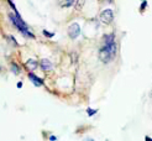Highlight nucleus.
Wrapping results in <instances>:
<instances>
[{
  "mask_svg": "<svg viewBox=\"0 0 152 141\" xmlns=\"http://www.w3.org/2000/svg\"><path fill=\"white\" fill-rule=\"evenodd\" d=\"M79 35H80V26L77 22H72V24L68 26V36H69V39L75 40Z\"/></svg>",
  "mask_w": 152,
  "mask_h": 141,
  "instance_id": "obj_4",
  "label": "nucleus"
},
{
  "mask_svg": "<svg viewBox=\"0 0 152 141\" xmlns=\"http://www.w3.org/2000/svg\"><path fill=\"white\" fill-rule=\"evenodd\" d=\"M7 39H9V40H10V41H11V42H12V43L15 45V46H19V43H18V41H16V40L14 39V36L9 35V36H7Z\"/></svg>",
  "mask_w": 152,
  "mask_h": 141,
  "instance_id": "obj_12",
  "label": "nucleus"
},
{
  "mask_svg": "<svg viewBox=\"0 0 152 141\" xmlns=\"http://www.w3.org/2000/svg\"><path fill=\"white\" fill-rule=\"evenodd\" d=\"M11 72H12L14 74H16V76L21 72V69H20V67H19L18 63H11Z\"/></svg>",
  "mask_w": 152,
  "mask_h": 141,
  "instance_id": "obj_8",
  "label": "nucleus"
},
{
  "mask_svg": "<svg viewBox=\"0 0 152 141\" xmlns=\"http://www.w3.org/2000/svg\"><path fill=\"white\" fill-rule=\"evenodd\" d=\"M73 4H74V0H66L64 6H66V7H69V6H72Z\"/></svg>",
  "mask_w": 152,
  "mask_h": 141,
  "instance_id": "obj_13",
  "label": "nucleus"
},
{
  "mask_svg": "<svg viewBox=\"0 0 152 141\" xmlns=\"http://www.w3.org/2000/svg\"><path fill=\"white\" fill-rule=\"evenodd\" d=\"M84 141H94V140H93V139H92V137H87V139H86V140H84Z\"/></svg>",
  "mask_w": 152,
  "mask_h": 141,
  "instance_id": "obj_17",
  "label": "nucleus"
},
{
  "mask_svg": "<svg viewBox=\"0 0 152 141\" xmlns=\"http://www.w3.org/2000/svg\"><path fill=\"white\" fill-rule=\"evenodd\" d=\"M146 6H147V1L145 0V1H142V4H141V7H140V11L142 12L143 11V9H146Z\"/></svg>",
  "mask_w": 152,
  "mask_h": 141,
  "instance_id": "obj_14",
  "label": "nucleus"
},
{
  "mask_svg": "<svg viewBox=\"0 0 152 141\" xmlns=\"http://www.w3.org/2000/svg\"><path fill=\"white\" fill-rule=\"evenodd\" d=\"M27 76H28V79L31 80V83H32L34 85H36V87H42V85H43V79L40 78V77H37L35 73L28 72Z\"/></svg>",
  "mask_w": 152,
  "mask_h": 141,
  "instance_id": "obj_6",
  "label": "nucleus"
},
{
  "mask_svg": "<svg viewBox=\"0 0 152 141\" xmlns=\"http://www.w3.org/2000/svg\"><path fill=\"white\" fill-rule=\"evenodd\" d=\"M42 35H43V36H46V37H48V39H51V37L55 36V34L47 31V30H43V31H42Z\"/></svg>",
  "mask_w": 152,
  "mask_h": 141,
  "instance_id": "obj_11",
  "label": "nucleus"
},
{
  "mask_svg": "<svg viewBox=\"0 0 152 141\" xmlns=\"http://www.w3.org/2000/svg\"><path fill=\"white\" fill-rule=\"evenodd\" d=\"M86 4V0H77V3H75V6H77V9H82L83 6Z\"/></svg>",
  "mask_w": 152,
  "mask_h": 141,
  "instance_id": "obj_10",
  "label": "nucleus"
},
{
  "mask_svg": "<svg viewBox=\"0 0 152 141\" xmlns=\"http://www.w3.org/2000/svg\"><path fill=\"white\" fill-rule=\"evenodd\" d=\"M99 20L103 22V24H105V25L111 24L113 20H114V12H113V10L111 9L103 10L100 12V15H99Z\"/></svg>",
  "mask_w": 152,
  "mask_h": 141,
  "instance_id": "obj_3",
  "label": "nucleus"
},
{
  "mask_svg": "<svg viewBox=\"0 0 152 141\" xmlns=\"http://www.w3.org/2000/svg\"><path fill=\"white\" fill-rule=\"evenodd\" d=\"M50 140H51V141H55V140H57V137H56V136H51Z\"/></svg>",
  "mask_w": 152,
  "mask_h": 141,
  "instance_id": "obj_16",
  "label": "nucleus"
},
{
  "mask_svg": "<svg viewBox=\"0 0 152 141\" xmlns=\"http://www.w3.org/2000/svg\"><path fill=\"white\" fill-rule=\"evenodd\" d=\"M39 66H40V68H41L43 72H50V71L53 69L52 62L50 61V59H47V58H42L41 61H40V63H39Z\"/></svg>",
  "mask_w": 152,
  "mask_h": 141,
  "instance_id": "obj_5",
  "label": "nucleus"
},
{
  "mask_svg": "<svg viewBox=\"0 0 152 141\" xmlns=\"http://www.w3.org/2000/svg\"><path fill=\"white\" fill-rule=\"evenodd\" d=\"M25 67H26V68H27L30 72L34 73V71H36L37 67H39V62H37L36 59H34V58H30V59H27V61H26Z\"/></svg>",
  "mask_w": 152,
  "mask_h": 141,
  "instance_id": "obj_7",
  "label": "nucleus"
},
{
  "mask_svg": "<svg viewBox=\"0 0 152 141\" xmlns=\"http://www.w3.org/2000/svg\"><path fill=\"white\" fill-rule=\"evenodd\" d=\"M98 113V109H92V108H87V114L89 115V116H93V115H95Z\"/></svg>",
  "mask_w": 152,
  "mask_h": 141,
  "instance_id": "obj_9",
  "label": "nucleus"
},
{
  "mask_svg": "<svg viewBox=\"0 0 152 141\" xmlns=\"http://www.w3.org/2000/svg\"><path fill=\"white\" fill-rule=\"evenodd\" d=\"M18 88H19V89L22 88V82H19V83H18Z\"/></svg>",
  "mask_w": 152,
  "mask_h": 141,
  "instance_id": "obj_15",
  "label": "nucleus"
},
{
  "mask_svg": "<svg viewBox=\"0 0 152 141\" xmlns=\"http://www.w3.org/2000/svg\"><path fill=\"white\" fill-rule=\"evenodd\" d=\"M9 20L11 21V24L15 26V28H18L19 31L24 35L25 37H27V39H35V35L30 31V28H28V26L26 25V22L22 20V19H19V18H16L15 15L11 12V14H9Z\"/></svg>",
  "mask_w": 152,
  "mask_h": 141,
  "instance_id": "obj_2",
  "label": "nucleus"
},
{
  "mask_svg": "<svg viewBox=\"0 0 152 141\" xmlns=\"http://www.w3.org/2000/svg\"><path fill=\"white\" fill-rule=\"evenodd\" d=\"M118 46L115 42V34H108L103 37V46L99 50V59L104 63L111 62L116 57Z\"/></svg>",
  "mask_w": 152,
  "mask_h": 141,
  "instance_id": "obj_1",
  "label": "nucleus"
},
{
  "mask_svg": "<svg viewBox=\"0 0 152 141\" xmlns=\"http://www.w3.org/2000/svg\"><path fill=\"white\" fill-rule=\"evenodd\" d=\"M145 140H146V141H152V140H151V137H150V136H146V137H145Z\"/></svg>",
  "mask_w": 152,
  "mask_h": 141,
  "instance_id": "obj_18",
  "label": "nucleus"
}]
</instances>
